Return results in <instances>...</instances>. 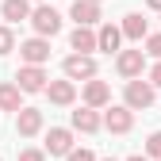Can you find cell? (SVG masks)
Masks as SVG:
<instances>
[{
  "instance_id": "cell-1",
  "label": "cell",
  "mask_w": 161,
  "mask_h": 161,
  "mask_svg": "<svg viewBox=\"0 0 161 161\" xmlns=\"http://www.w3.org/2000/svg\"><path fill=\"white\" fill-rule=\"evenodd\" d=\"M153 96H157V88L150 85V80L130 77V80H127V92H123V104L134 108V111H142V108H153Z\"/></svg>"
},
{
  "instance_id": "cell-2",
  "label": "cell",
  "mask_w": 161,
  "mask_h": 161,
  "mask_svg": "<svg viewBox=\"0 0 161 161\" xmlns=\"http://www.w3.org/2000/svg\"><path fill=\"white\" fill-rule=\"evenodd\" d=\"M62 73L69 80H92L96 77V58L92 54H69L65 62H62Z\"/></svg>"
},
{
  "instance_id": "cell-3",
  "label": "cell",
  "mask_w": 161,
  "mask_h": 161,
  "mask_svg": "<svg viewBox=\"0 0 161 161\" xmlns=\"http://www.w3.org/2000/svg\"><path fill=\"white\" fill-rule=\"evenodd\" d=\"M31 27H35V35H46V38H54L58 31H62V15H58L50 4H38V8L31 12Z\"/></svg>"
},
{
  "instance_id": "cell-4",
  "label": "cell",
  "mask_w": 161,
  "mask_h": 161,
  "mask_svg": "<svg viewBox=\"0 0 161 161\" xmlns=\"http://www.w3.org/2000/svg\"><path fill=\"white\" fill-rule=\"evenodd\" d=\"M104 127H108L111 134H127V130L134 127V108H127V104H111V108L104 111Z\"/></svg>"
},
{
  "instance_id": "cell-5",
  "label": "cell",
  "mask_w": 161,
  "mask_h": 161,
  "mask_svg": "<svg viewBox=\"0 0 161 161\" xmlns=\"http://www.w3.org/2000/svg\"><path fill=\"white\" fill-rule=\"evenodd\" d=\"M19 58H23L27 65H42V62H50V38H46V35L27 38V42L19 46Z\"/></svg>"
},
{
  "instance_id": "cell-6",
  "label": "cell",
  "mask_w": 161,
  "mask_h": 161,
  "mask_svg": "<svg viewBox=\"0 0 161 161\" xmlns=\"http://www.w3.org/2000/svg\"><path fill=\"white\" fill-rule=\"evenodd\" d=\"M115 69L123 73L127 80H130V77H142V69H146V50H119Z\"/></svg>"
},
{
  "instance_id": "cell-7",
  "label": "cell",
  "mask_w": 161,
  "mask_h": 161,
  "mask_svg": "<svg viewBox=\"0 0 161 161\" xmlns=\"http://www.w3.org/2000/svg\"><path fill=\"white\" fill-rule=\"evenodd\" d=\"M46 69L42 65H23V69H19L15 73V85L19 88H23V92H46Z\"/></svg>"
},
{
  "instance_id": "cell-8",
  "label": "cell",
  "mask_w": 161,
  "mask_h": 161,
  "mask_svg": "<svg viewBox=\"0 0 161 161\" xmlns=\"http://www.w3.org/2000/svg\"><path fill=\"white\" fill-rule=\"evenodd\" d=\"M38 130H42V111H38V108H19L15 111V134L35 138Z\"/></svg>"
},
{
  "instance_id": "cell-9",
  "label": "cell",
  "mask_w": 161,
  "mask_h": 161,
  "mask_svg": "<svg viewBox=\"0 0 161 161\" xmlns=\"http://www.w3.org/2000/svg\"><path fill=\"white\" fill-rule=\"evenodd\" d=\"M73 150V130L69 127H50V134H46V153L50 157H65Z\"/></svg>"
},
{
  "instance_id": "cell-10",
  "label": "cell",
  "mask_w": 161,
  "mask_h": 161,
  "mask_svg": "<svg viewBox=\"0 0 161 161\" xmlns=\"http://www.w3.org/2000/svg\"><path fill=\"white\" fill-rule=\"evenodd\" d=\"M46 96H50V104H58V108H69L73 100H77V85L65 77V80H50L46 85Z\"/></svg>"
},
{
  "instance_id": "cell-11",
  "label": "cell",
  "mask_w": 161,
  "mask_h": 161,
  "mask_svg": "<svg viewBox=\"0 0 161 161\" xmlns=\"http://www.w3.org/2000/svg\"><path fill=\"white\" fill-rule=\"evenodd\" d=\"M85 104L88 108H108L111 104V88H108V80H85Z\"/></svg>"
},
{
  "instance_id": "cell-12",
  "label": "cell",
  "mask_w": 161,
  "mask_h": 161,
  "mask_svg": "<svg viewBox=\"0 0 161 161\" xmlns=\"http://www.w3.org/2000/svg\"><path fill=\"white\" fill-rule=\"evenodd\" d=\"M69 46H73L77 54H92V50H100V35H96L92 27H80V23H77V31L69 35Z\"/></svg>"
},
{
  "instance_id": "cell-13",
  "label": "cell",
  "mask_w": 161,
  "mask_h": 161,
  "mask_svg": "<svg viewBox=\"0 0 161 161\" xmlns=\"http://www.w3.org/2000/svg\"><path fill=\"white\" fill-rule=\"evenodd\" d=\"M69 15L77 19L80 27H92V23H100V4H96V0H73Z\"/></svg>"
},
{
  "instance_id": "cell-14",
  "label": "cell",
  "mask_w": 161,
  "mask_h": 161,
  "mask_svg": "<svg viewBox=\"0 0 161 161\" xmlns=\"http://www.w3.org/2000/svg\"><path fill=\"white\" fill-rule=\"evenodd\" d=\"M100 127H104V119L96 115V108H80V111H73V130H80V134H96Z\"/></svg>"
},
{
  "instance_id": "cell-15",
  "label": "cell",
  "mask_w": 161,
  "mask_h": 161,
  "mask_svg": "<svg viewBox=\"0 0 161 161\" xmlns=\"http://www.w3.org/2000/svg\"><path fill=\"white\" fill-rule=\"evenodd\" d=\"M0 15L8 23H23L31 19V0H0Z\"/></svg>"
},
{
  "instance_id": "cell-16",
  "label": "cell",
  "mask_w": 161,
  "mask_h": 161,
  "mask_svg": "<svg viewBox=\"0 0 161 161\" xmlns=\"http://www.w3.org/2000/svg\"><path fill=\"white\" fill-rule=\"evenodd\" d=\"M96 35H100V50H104V54H115V50H119V42L127 38V35H123V27H115V23H104Z\"/></svg>"
},
{
  "instance_id": "cell-17",
  "label": "cell",
  "mask_w": 161,
  "mask_h": 161,
  "mask_svg": "<svg viewBox=\"0 0 161 161\" xmlns=\"http://www.w3.org/2000/svg\"><path fill=\"white\" fill-rule=\"evenodd\" d=\"M23 108V88L19 85H0V111H19Z\"/></svg>"
},
{
  "instance_id": "cell-18",
  "label": "cell",
  "mask_w": 161,
  "mask_h": 161,
  "mask_svg": "<svg viewBox=\"0 0 161 161\" xmlns=\"http://www.w3.org/2000/svg\"><path fill=\"white\" fill-rule=\"evenodd\" d=\"M146 19L142 15H138V12H130V15H123V35L127 38H134V42H142V38H146Z\"/></svg>"
},
{
  "instance_id": "cell-19",
  "label": "cell",
  "mask_w": 161,
  "mask_h": 161,
  "mask_svg": "<svg viewBox=\"0 0 161 161\" xmlns=\"http://www.w3.org/2000/svg\"><path fill=\"white\" fill-rule=\"evenodd\" d=\"M12 50H15V35H12V27H0V58L12 54Z\"/></svg>"
},
{
  "instance_id": "cell-20",
  "label": "cell",
  "mask_w": 161,
  "mask_h": 161,
  "mask_svg": "<svg viewBox=\"0 0 161 161\" xmlns=\"http://www.w3.org/2000/svg\"><path fill=\"white\" fill-rule=\"evenodd\" d=\"M146 153H150V157H157V161H161V130H153V134H150V138H146Z\"/></svg>"
},
{
  "instance_id": "cell-21",
  "label": "cell",
  "mask_w": 161,
  "mask_h": 161,
  "mask_svg": "<svg viewBox=\"0 0 161 161\" xmlns=\"http://www.w3.org/2000/svg\"><path fill=\"white\" fill-rule=\"evenodd\" d=\"M146 54H153L161 62V35H146Z\"/></svg>"
},
{
  "instance_id": "cell-22",
  "label": "cell",
  "mask_w": 161,
  "mask_h": 161,
  "mask_svg": "<svg viewBox=\"0 0 161 161\" xmlns=\"http://www.w3.org/2000/svg\"><path fill=\"white\" fill-rule=\"evenodd\" d=\"M65 161H96V153H92V150H69Z\"/></svg>"
},
{
  "instance_id": "cell-23",
  "label": "cell",
  "mask_w": 161,
  "mask_h": 161,
  "mask_svg": "<svg viewBox=\"0 0 161 161\" xmlns=\"http://www.w3.org/2000/svg\"><path fill=\"white\" fill-rule=\"evenodd\" d=\"M19 161H46V150H19Z\"/></svg>"
},
{
  "instance_id": "cell-24",
  "label": "cell",
  "mask_w": 161,
  "mask_h": 161,
  "mask_svg": "<svg viewBox=\"0 0 161 161\" xmlns=\"http://www.w3.org/2000/svg\"><path fill=\"white\" fill-rule=\"evenodd\" d=\"M150 85H153V88H161V62L150 69Z\"/></svg>"
},
{
  "instance_id": "cell-25",
  "label": "cell",
  "mask_w": 161,
  "mask_h": 161,
  "mask_svg": "<svg viewBox=\"0 0 161 161\" xmlns=\"http://www.w3.org/2000/svg\"><path fill=\"white\" fill-rule=\"evenodd\" d=\"M127 161H150V153H134V157H127Z\"/></svg>"
},
{
  "instance_id": "cell-26",
  "label": "cell",
  "mask_w": 161,
  "mask_h": 161,
  "mask_svg": "<svg viewBox=\"0 0 161 161\" xmlns=\"http://www.w3.org/2000/svg\"><path fill=\"white\" fill-rule=\"evenodd\" d=\"M146 4H150V8H153V12H161V0H146Z\"/></svg>"
},
{
  "instance_id": "cell-27",
  "label": "cell",
  "mask_w": 161,
  "mask_h": 161,
  "mask_svg": "<svg viewBox=\"0 0 161 161\" xmlns=\"http://www.w3.org/2000/svg\"><path fill=\"white\" fill-rule=\"evenodd\" d=\"M104 161H115V157H104Z\"/></svg>"
},
{
  "instance_id": "cell-28",
  "label": "cell",
  "mask_w": 161,
  "mask_h": 161,
  "mask_svg": "<svg viewBox=\"0 0 161 161\" xmlns=\"http://www.w3.org/2000/svg\"><path fill=\"white\" fill-rule=\"evenodd\" d=\"M96 4H100V0H96Z\"/></svg>"
}]
</instances>
